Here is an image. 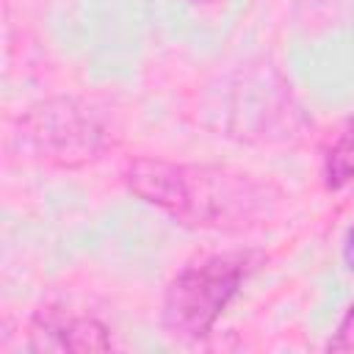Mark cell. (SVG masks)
Instances as JSON below:
<instances>
[{"label": "cell", "instance_id": "cell-1", "mask_svg": "<svg viewBox=\"0 0 354 354\" xmlns=\"http://www.w3.org/2000/svg\"><path fill=\"white\" fill-rule=\"evenodd\" d=\"M127 185L171 218L202 230H249L274 216L279 194L252 174L205 163L138 158L127 166Z\"/></svg>", "mask_w": 354, "mask_h": 354}, {"label": "cell", "instance_id": "cell-2", "mask_svg": "<svg viewBox=\"0 0 354 354\" xmlns=\"http://www.w3.org/2000/svg\"><path fill=\"white\" fill-rule=\"evenodd\" d=\"M11 141L25 158L53 166H80L111 144V124L86 100H47L19 116Z\"/></svg>", "mask_w": 354, "mask_h": 354}, {"label": "cell", "instance_id": "cell-3", "mask_svg": "<svg viewBox=\"0 0 354 354\" xmlns=\"http://www.w3.org/2000/svg\"><path fill=\"white\" fill-rule=\"evenodd\" d=\"M260 260L257 252H224L185 266L163 296L166 329L177 337H205Z\"/></svg>", "mask_w": 354, "mask_h": 354}, {"label": "cell", "instance_id": "cell-4", "mask_svg": "<svg viewBox=\"0 0 354 354\" xmlns=\"http://www.w3.org/2000/svg\"><path fill=\"white\" fill-rule=\"evenodd\" d=\"M30 346L36 351H108V329L94 318L80 315H39L30 326Z\"/></svg>", "mask_w": 354, "mask_h": 354}, {"label": "cell", "instance_id": "cell-5", "mask_svg": "<svg viewBox=\"0 0 354 354\" xmlns=\"http://www.w3.org/2000/svg\"><path fill=\"white\" fill-rule=\"evenodd\" d=\"M324 174H326L329 188H343L354 180V119L332 141V147L326 152Z\"/></svg>", "mask_w": 354, "mask_h": 354}, {"label": "cell", "instance_id": "cell-6", "mask_svg": "<svg viewBox=\"0 0 354 354\" xmlns=\"http://www.w3.org/2000/svg\"><path fill=\"white\" fill-rule=\"evenodd\" d=\"M329 351H354V307L340 321L335 337L329 340Z\"/></svg>", "mask_w": 354, "mask_h": 354}, {"label": "cell", "instance_id": "cell-7", "mask_svg": "<svg viewBox=\"0 0 354 354\" xmlns=\"http://www.w3.org/2000/svg\"><path fill=\"white\" fill-rule=\"evenodd\" d=\"M348 252H351V257H354V227H351V232H348Z\"/></svg>", "mask_w": 354, "mask_h": 354}, {"label": "cell", "instance_id": "cell-8", "mask_svg": "<svg viewBox=\"0 0 354 354\" xmlns=\"http://www.w3.org/2000/svg\"><path fill=\"white\" fill-rule=\"evenodd\" d=\"M196 3H213V0H196Z\"/></svg>", "mask_w": 354, "mask_h": 354}]
</instances>
